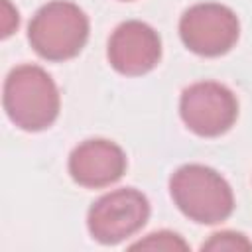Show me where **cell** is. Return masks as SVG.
Listing matches in <instances>:
<instances>
[{"label":"cell","mask_w":252,"mask_h":252,"mask_svg":"<svg viewBox=\"0 0 252 252\" xmlns=\"http://www.w3.org/2000/svg\"><path fill=\"white\" fill-rule=\"evenodd\" d=\"M59 91L53 79L37 65L12 69L4 83V110L22 130L39 132L59 116Z\"/></svg>","instance_id":"1"},{"label":"cell","mask_w":252,"mask_h":252,"mask_svg":"<svg viewBox=\"0 0 252 252\" xmlns=\"http://www.w3.org/2000/svg\"><path fill=\"white\" fill-rule=\"evenodd\" d=\"M169 193L177 209L201 224H217L230 217L234 195L226 179L213 167L187 163L169 179Z\"/></svg>","instance_id":"2"},{"label":"cell","mask_w":252,"mask_h":252,"mask_svg":"<svg viewBox=\"0 0 252 252\" xmlns=\"http://www.w3.org/2000/svg\"><path fill=\"white\" fill-rule=\"evenodd\" d=\"M28 39L33 51L47 61L71 59L89 39V18L69 0H51L32 18Z\"/></svg>","instance_id":"3"},{"label":"cell","mask_w":252,"mask_h":252,"mask_svg":"<svg viewBox=\"0 0 252 252\" xmlns=\"http://www.w3.org/2000/svg\"><path fill=\"white\" fill-rule=\"evenodd\" d=\"M150 217V203L144 193L132 187L116 189L96 199L87 215L91 236L100 244H118L136 234Z\"/></svg>","instance_id":"4"},{"label":"cell","mask_w":252,"mask_h":252,"mask_svg":"<svg viewBox=\"0 0 252 252\" xmlns=\"http://www.w3.org/2000/svg\"><path fill=\"white\" fill-rule=\"evenodd\" d=\"M238 33L240 24L236 14L217 2L195 4L179 20V35L185 47L203 57L224 55L234 47Z\"/></svg>","instance_id":"5"},{"label":"cell","mask_w":252,"mask_h":252,"mask_svg":"<svg viewBox=\"0 0 252 252\" xmlns=\"http://www.w3.org/2000/svg\"><path fill=\"white\" fill-rule=\"evenodd\" d=\"M179 114L185 126L203 138H215L230 130L238 116L234 93L215 81H201L187 87L179 100Z\"/></svg>","instance_id":"6"},{"label":"cell","mask_w":252,"mask_h":252,"mask_svg":"<svg viewBox=\"0 0 252 252\" xmlns=\"http://www.w3.org/2000/svg\"><path fill=\"white\" fill-rule=\"evenodd\" d=\"M106 55L118 73L138 77L159 63L161 39L152 26L140 20H128L112 32Z\"/></svg>","instance_id":"7"},{"label":"cell","mask_w":252,"mask_h":252,"mask_svg":"<svg viewBox=\"0 0 252 252\" xmlns=\"http://www.w3.org/2000/svg\"><path fill=\"white\" fill-rule=\"evenodd\" d=\"M126 171V154L110 140L93 138L81 142L69 156V173L75 183L98 189L116 183Z\"/></svg>","instance_id":"8"},{"label":"cell","mask_w":252,"mask_h":252,"mask_svg":"<svg viewBox=\"0 0 252 252\" xmlns=\"http://www.w3.org/2000/svg\"><path fill=\"white\" fill-rule=\"evenodd\" d=\"M130 250H163V252H175V250H189L187 242L169 230H159V232H152L146 238L134 242L130 246Z\"/></svg>","instance_id":"9"},{"label":"cell","mask_w":252,"mask_h":252,"mask_svg":"<svg viewBox=\"0 0 252 252\" xmlns=\"http://www.w3.org/2000/svg\"><path fill=\"white\" fill-rule=\"evenodd\" d=\"M201 250H211V252H248V250H252V242L240 232L222 230V232L211 234V238L207 242H203Z\"/></svg>","instance_id":"10"}]
</instances>
